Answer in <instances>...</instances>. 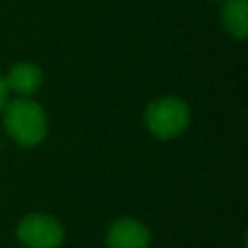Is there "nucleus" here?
<instances>
[{
    "label": "nucleus",
    "mask_w": 248,
    "mask_h": 248,
    "mask_svg": "<svg viewBox=\"0 0 248 248\" xmlns=\"http://www.w3.org/2000/svg\"><path fill=\"white\" fill-rule=\"evenodd\" d=\"M221 19L229 35L248 39V0H223Z\"/></svg>",
    "instance_id": "nucleus-6"
},
{
    "label": "nucleus",
    "mask_w": 248,
    "mask_h": 248,
    "mask_svg": "<svg viewBox=\"0 0 248 248\" xmlns=\"http://www.w3.org/2000/svg\"><path fill=\"white\" fill-rule=\"evenodd\" d=\"M213 2H223V0H213Z\"/></svg>",
    "instance_id": "nucleus-9"
},
{
    "label": "nucleus",
    "mask_w": 248,
    "mask_h": 248,
    "mask_svg": "<svg viewBox=\"0 0 248 248\" xmlns=\"http://www.w3.org/2000/svg\"><path fill=\"white\" fill-rule=\"evenodd\" d=\"M17 240L25 248H58L64 240V229L50 215L29 213L17 225Z\"/></svg>",
    "instance_id": "nucleus-3"
},
{
    "label": "nucleus",
    "mask_w": 248,
    "mask_h": 248,
    "mask_svg": "<svg viewBox=\"0 0 248 248\" xmlns=\"http://www.w3.org/2000/svg\"><path fill=\"white\" fill-rule=\"evenodd\" d=\"M105 242L107 248H147L149 231L138 219L120 217L107 229Z\"/></svg>",
    "instance_id": "nucleus-4"
},
{
    "label": "nucleus",
    "mask_w": 248,
    "mask_h": 248,
    "mask_svg": "<svg viewBox=\"0 0 248 248\" xmlns=\"http://www.w3.org/2000/svg\"><path fill=\"white\" fill-rule=\"evenodd\" d=\"M2 120L8 136L21 147H33L46 136V116L31 97H16L2 108Z\"/></svg>",
    "instance_id": "nucleus-1"
},
{
    "label": "nucleus",
    "mask_w": 248,
    "mask_h": 248,
    "mask_svg": "<svg viewBox=\"0 0 248 248\" xmlns=\"http://www.w3.org/2000/svg\"><path fill=\"white\" fill-rule=\"evenodd\" d=\"M6 103H8V85H6L4 78H0V112L6 107Z\"/></svg>",
    "instance_id": "nucleus-7"
},
{
    "label": "nucleus",
    "mask_w": 248,
    "mask_h": 248,
    "mask_svg": "<svg viewBox=\"0 0 248 248\" xmlns=\"http://www.w3.org/2000/svg\"><path fill=\"white\" fill-rule=\"evenodd\" d=\"M190 124V108L178 97H161L147 105L145 126L159 140L180 136Z\"/></svg>",
    "instance_id": "nucleus-2"
},
{
    "label": "nucleus",
    "mask_w": 248,
    "mask_h": 248,
    "mask_svg": "<svg viewBox=\"0 0 248 248\" xmlns=\"http://www.w3.org/2000/svg\"><path fill=\"white\" fill-rule=\"evenodd\" d=\"M4 81L8 91L16 93L17 97H31L43 83V72L33 62H17L10 68Z\"/></svg>",
    "instance_id": "nucleus-5"
},
{
    "label": "nucleus",
    "mask_w": 248,
    "mask_h": 248,
    "mask_svg": "<svg viewBox=\"0 0 248 248\" xmlns=\"http://www.w3.org/2000/svg\"><path fill=\"white\" fill-rule=\"evenodd\" d=\"M244 248H248V234H246V238H244Z\"/></svg>",
    "instance_id": "nucleus-8"
}]
</instances>
